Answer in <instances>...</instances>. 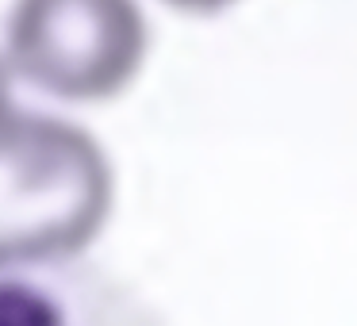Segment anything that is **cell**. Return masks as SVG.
<instances>
[{"label":"cell","instance_id":"obj_1","mask_svg":"<svg viewBox=\"0 0 357 326\" xmlns=\"http://www.w3.org/2000/svg\"><path fill=\"white\" fill-rule=\"evenodd\" d=\"M112 208L116 169L85 127L47 111L0 116V272L77 261Z\"/></svg>","mask_w":357,"mask_h":326},{"label":"cell","instance_id":"obj_2","mask_svg":"<svg viewBox=\"0 0 357 326\" xmlns=\"http://www.w3.org/2000/svg\"><path fill=\"white\" fill-rule=\"evenodd\" d=\"M150 20L139 0H12L4 62L62 104H108L139 81Z\"/></svg>","mask_w":357,"mask_h":326},{"label":"cell","instance_id":"obj_3","mask_svg":"<svg viewBox=\"0 0 357 326\" xmlns=\"http://www.w3.org/2000/svg\"><path fill=\"white\" fill-rule=\"evenodd\" d=\"M0 326H158L116 280L77 265L0 272Z\"/></svg>","mask_w":357,"mask_h":326},{"label":"cell","instance_id":"obj_4","mask_svg":"<svg viewBox=\"0 0 357 326\" xmlns=\"http://www.w3.org/2000/svg\"><path fill=\"white\" fill-rule=\"evenodd\" d=\"M158 4H165V8H169V12H177V16L211 20V16H223V12L238 8L242 0H158Z\"/></svg>","mask_w":357,"mask_h":326},{"label":"cell","instance_id":"obj_5","mask_svg":"<svg viewBox=\"0 0 357 326\" xmlns=\"http://www.w3.org/2000/svg\"><path fill=\"white\" fill-rule=\"evenodd\" d=\"M8 62H4V58H0V116H4V111H8L12 108V104H8Z\"/></svg>","mask_w":357,"mask_h":326}]
</instances>
